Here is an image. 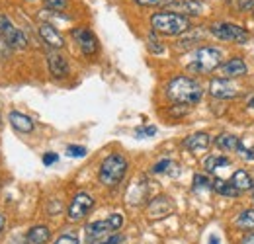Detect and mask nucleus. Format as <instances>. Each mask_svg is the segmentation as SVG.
<instances>
[{
    "label": "nucleus",
    "mask_w": 254,
    "mask_h": 244,
    "mask_svg": "<svg viewBox=\"0 0 254 244\" xmlns=\"http://www.w3.org/2000/svg\"><path fill=\"white\" fill-rule=\"evenodd\" d=\"M249 108H251V110H254V96L249 100Z\"/></svg>",
    "instance_id": "obj_39"
},
{
    "label": "nucleus",
    "mask_w": 254,
    "mask_h": 244,
    "mask_svg": "<svg viewBox=\"0 0 254 244\" xmlns=\"http://www.w3.org/2000/svg\"><path fill=\"white\" fill-rule=\"evenodd\" d=\"M55 244H78V239H76L74 235H61V237L55 241Z\"/></svg>",
    "instance_id": "obj_31"
},
{
    "label": "nucleus",
    "mask_w": 254,
    "mask_h": 244,
    "mask_svg": "<svg viewBox=\"0 0 254 244\" xmlns=\"http://www.w3.org/2000/svg\"><path fill=\"white\" fill-rule=\"evenodd\" d=\"M209 143H211L209 135L203 133V131H199V133H191V135H188V137L184 139L182 145H184V149H188L190 153H203V151H207Z\"/></svg>",
    "instance_id": "obj_13"
},
{
    "label": "nucleus",
    "mask_w": 254,
    "mask_h": 244,
    "mask_svg": "<svg viewBox=\"0 0 254 244\" xmlns=\"http://www.w3.org/2000/svg\"><path fill=\"white\" fill-rule=\"evenodd\" d=\"M231 164V160L227 156H219V154H211L203 160V168L207 172H215V170H221V168H227Z\"/></svg>",
    "instance_id": "obj_21"
},
{
    "label": "nucleus",
    "mask_w": 254,
    "mask_h": 244,
    "mask_svg": "<svg viewBox=\"0 0 254 244\" xmlns=\"http://www.w3.org/2000/svg\"><path fill=\"white\" fill-rule=\"evenodd\" d=\"M176 10H178V14H182V16H199L201 14V10H203V4L201 2H197V0H176L174 4H172Z\"/></svg>",
    "instance_id": "obj_18"
},
{
    "label": "nucleus",
    "mask_w": 254,
    "mask_h": 244,
    "mask_svg": "<svg viewBox=\"0 0 254 244\" xmlns=\"http://www.w3.org/2000/svg\"><path fill=\"white\" fill-rule=\"evenodd\" d=\"M39 35H41V39H43L49 47H53V49H61L64 45L63 35L55 30L51 24H41V26H39Z\"/></svg>",
    "instance_id": "obj_14"
},
{
    "label": "nucleus",
    "mask_w": 254,
    "mask_h": 244,
    "mask_svg": "<svg viewBox=\"0 0 254 244\" xmlns=\"http://www.w3.org/2000/svg\"><path fill=\"white\" fill-rule=\"evenodd\" d=\"M139 6H172L176 0H133Z\"/></svg>",
    "instance_id": "obj_28"
},
{
    "label": "nucleus",
    "mask_w": 254,
    "mask_h": 244,
    "mask_svg": "<svg viewBox=\"0 0 254 244\" xmlns=\"http://www.w3.org/2000/svg\"><path fill=\"white\" fill-rule=\"evenodd\" d=\"M253 199H254V191H253Z\"/></svg>",
    "instance_id": "obj_41"
},
{
    "label": "nucleus",
    "mask_w": 254,
    "mask_h": 244,
    "mask_svg": "<svg viewBox=\"0 0 254 244\" xmlns=\"http://www.w3.org/2000/svg\"><path fill=\"white\" fill-rule=\"evenodd\" d=\"M223 62V51L217 47H201L193 53V61L190 62V70L199 74H209L219 68Z\"/></svg>",
    "instance_id": "obj_4"
},
{
    "label": "nucleus",
    "mask_w": 254,
    "mask_h": 244,
    "mask_svg": "<svg viewBox=\"0 0 254 244\" xmlns=\"http://www.w3.org/2000/svg\"><path fill=\"white\" fill-rule=\"evenodd\" d=\"M241 244H254V235H247V237L241 241Z\"/></svg>",
    "instance_id": "obj_37"
},
{
    "label": "nucleus",
    "mask_w": 254,
    "mask_h": 244,
    "mask_svg": "<svg viewBox=\"0 0 254 244\" xmlns=\"http://www.w3.org/2000/svg\"><path fill=\"white\" fill-rule=\"evenodd\" d=\"M108 221H110V225H112L114 231H120L122 225H124V217H122L120 213H112L110 217H108Z\"/></svg>",
    "instance_id": "obj_30"
},
{
    "label": "nucleus",
    "mask_w": 254,
    "mask_h": 244,
    "mask_svg": "<svg viewBox=\"0 0 254 244\" xmlns=\"http://www.w3.org/2000/svg\"><path fill=\"white\" fill-rule=\"evenodd\" d=\"M92 207H94V197L88 191H78V193H74V197L66 209V217L70 223H78L92 211Z\"/></svg>",
    "instance_id": "obj_6"
},
{
    "label": "nucleus",
    "mask_w": 254,
    "mask_h": 244,
    "mask_svg": "<svg viewBox=\"0 0 254 244\" xmlns=\"http://www.w3.org/2000/svg\"><path fill=\"white\" fill-rule=\"evenodd\" d=\"M213 189H215L217 193L225 195V197H239V193H241L233 183L225 182L221 178H215V180H213Z\"/></svg>",
    "instance_id": "obj_23"
},
{
    "label": "nucleus",
    "mask_w": 254,
    "mask_h": 244,
    "mask_svg": "<svg viewBox=\"0 0 254 244\" xmlns=\"http://www.w3.org/2000/svg\"><path fill=\"white\" fill-rule=\"evenodd\" d=\"M193 189L195 191H203V189H213V182L203 176V174H195L193 176Z\"/></svg>",
    "instance_id": "obj_25"
},
{
    "label": "nucleus",
    "mask_w": 254,
    "mask_h": 244,
    "mask_svg": "<svg viewBox=\"0 0 254 244\" xmlns=\"http://www.w3.org/2000/svg\"><path fill=\"white\" fill-rule=\"evenodd\" d=\"M66 154L74 156V158H82V156H86V149L80 147V145H68L66 147Z\"/></svg>",
    "instance_id": "obj_29"
},
{
    "label": "nucleus",
    "mask_w": 254,
    "mask_h": 244,
    "mask_svg": "<svg viewBox=\"0 0 254 244\" xmlns=\"http://www.w3.org/2000/svg\"><path fill=\"white\" fill-rule=\"evenodd\" d=\"M127 166H129V162H127V158L124 154L120 153L108 154L102 160V164H100L98 180H100L102 185L114 187V185H118V183L124 180V176H126L127 172Z\"/></svg>",
    "instance_id": "obj_3"
},
{
    "label": "nucleus",
    "mask_w": 254,
    "mask_h": 244,
    "mask_svg": "<svg viewBox=\"0 0 254 244\" xmlns=\"http://www.w3.org/2000/svg\"><path fill=\"white\" fill-rule=\"evenodd\" d=\"M209 31L223 41H235V43H247L249 41V31L233 22H213L209 26Z\"/></svg>",
    "instance_id": "obj_5"
},
{
    "label": "nucleus",
    "mask_w": 254,
    "mask_h": 244,
    "mask_svg": "<svg viewBox=\"0 0 254 244\" xmlns=\"http://www.w3.org/2000/svg\"><path fill=\"white\" fill-rule=\"evenodd\" d=\"M209 244H219V241H217V239H211V241H209Z\"/></svg>",
    "instance_id": "obj_40"
},
{
    "label": "nucleus",
    "mask_w": 254,
    "mask_h": 244,
    "mask_svg": "<svg viewBox=\"0 0 254 244\" xmlns=\"http://www.w3.org/2000/svg\"><path fill=\"white\" fill-rule=\"evenodd\" d=\"M47 66H49V72L55 76V78H64L68 74V62L63 55L59 53H49L47 57Z\"/></svg>",
    "instance_id": "obj_15"
},
{
    "label": "nucleus",
    "mask_w": 254,
    "mask_h": 244,
    "mask_svg": "<svg viewBox=\"0 0 254 244\" xmlns=\"http://www.w3.org/2000/svg\"><path fill=\"white\" fill-rule=\"evenodd\" d=\"M231 183L239 189V191H247V189H254V180L253 176L247 170H237L231 178Z\"/></svg>",
    "instance_id": "obj_19"
},
{
    "label": "nucleus",
    "mask_w": 254,
    "mask_h": 244,
    "mask_svg": "<svg viewBox=\"0 0 254 244\" xmlns=\"http://www.w3.org/2000/svg\"><path fill=\"white\" fill-rule=\"evenodd\" d=\"M4 223H6V219H4V215L0 213V233H2V229H4Z\"/></svg>",
    "instance_id": "obj_38"
},
{
    "label": "nucleus",
    "mask_w": 254,
    "mask_h": 244,
    "mask_svg": "<svg viewBox=\"0 0 254 244\" xmlns=\"http://www.w3.org/2000/svg\"><path fill=\"white\" fill-rule=\"evenodd\" d=\"M0 35L6 39V43L12 49H26L28 47V39H26L24 31L18 30L14 26V22L4 14H0Z\"/></svg>",
    "instance_id": "obj_7"
},
{
    "label": "nucleus",
    "mask_w": 254,
    "mask_h": 244,
    "mask_svg": "<svg viewBox=\"0 0 254 244\" xmlns=\"http://www.w3.org/2000/svg\"><path fill=\"white\" fill-rule=\"evenodd\" d=\"M215 145L223 149V151H239L241 147V139L233 133H221L217 139H215Z\"/></svg>",
    "instance_id": "obj_20"
},
{
    "label": "nucleus",
    "mask_w": 254,
    "mask_h": 244,
    "mask_svg": "<svg viewBox=\"0 0 254 244\" xmlns=\"http://www.w3.org/2000/svg\"><path fill=\"white\" fill-rule=\"evenodd\" d=\"M147 45H149V51L155 53V55H160V53L164 51V45L159 43V37H157L155 33H149V37H147Z\"/></svg>",
    "instance_id": "obj_26"
},
{
    "label": "nucleus",
    "mask_w": 254,
    "mask_h": 244,
    "mask_svg": "<svg viewBox=\"0 0 254 244\" xmlns=\"http://www.w3.org/2000/svg\"><path fill=\"white\" fill-rule=\"evenodd\" d=\"M72 37H74V41L78 43L80 51L86 57H92V55L98 53V39H96V35L88 28H76V30H72Z\"/></svg>",
    "instance_id": "obj_8"
},
{
    "label": "nucleus",
    "mask_w": 254,
    "mask_h": 244,
    "mask_svg": "<svg viewBox=\"0 0 254 244\" xmlns=\"http://www.w3.org/2000/svg\"><path fill=\"white\" fill-rule=\"evenodd\" d=\"M166 96L178 106H195L203 96V88L190 76H174L166 84Z\"/></svg>",
    "instance_id": "obj_1"
},
{
    "label": "nucleus",
    "mask_w": 254,
    "mask_h": 244,
    "mask_svg": "<svg viewBox=\"0 0 254 244\" xmlns=\"http://www.w3.org/2000/svg\"><path fill=\"white\" fill-rule=\"evenodd\" d=\"M57 160H59V156H57L55 153H47L45 156H43V164H45V166H51V164L57 162Z\"/></svg>",
    "instance_id": "obj_35"
},
{
    "label": "nucleus",
    "mask_w": 254,
    "mask_h": 244,
    "mask_svg": "<svg viewBox=\"0 0 254 244\" xmlns=\"http://www.w3.org/2000/svg\"><path fill=\"white\" fill-rule=\"evenodd\" d=\"M110 233H114V229H112V225H110L108 219H104V221H94V223L86 225V243L88 244L100 243V241H102L106 235H110Z\"/></svg>",
    "instance_id": "obj_11"
},
{
    "label": "nucleus",
    "mask_w": 254,
    "mask_h": 244,
    "mask_svg": "<svg viewBox=\"0 0 254 244\" xmlns=\"http://www.w3.org/2000/svg\"><path fill=\"white\" fill-rule=\"evenodd\" d=\"M8 120L12 123V127H14L16 131H20V133H32L33 127H35L32 118H28V116L22 114V112H12V114L8 116Z\"/></svg>",
    "instance_id": "obj_16"
},
{
    "label": "nucleus",
    "mask_w": 254,
    "mask_h": 244,
    "mask_svg": "<svg viewBox=\"0 0 254 244\" xmlns=\"http://www.w3.org/2000/svg\"><path fill=\"white\" fill-rule=\"evenodd\" d=\"M219 72L223 74V78H237V76H245L249 72V66L241 57H233L219 64Z\"/></svg>",
    "instance_id": "obj_10"
},
{
    "label": "nucleus",
    "mask_w": 254,
    "mask_h": 244,
    "mask_svg": "<svg viewBox=\"0 0 254 244\" xmlns=\"http://www.w3.org/2000/svg\"><path fill=\"white\" fill-rule=\"evenodd\" d=\"M68 6V0H45V8L53 12H61Z\"/></svg>",
    "instance_id": "obj_27"
},
{
    "label": "nucleus",
    "mask_w": 254,
    "mask_h": 244,
    "mask_svg": "<svg viewBox=\"0 0 254 244\" xmlns=\"http://www.w3.org/2000/svg\"><path fill=\"white\" fill-rule=\"evenodd\" d=\"M209 94L213 98H219V100H229V98H235L239 90L231 82V78H213L209 82Z\"/></svg>",
    "instance_id": "obj_9"
},
{
    "label": "nucleus",
    "mask_w": 254,
    "mask_h": 244,
    "mask_svg": "<svg viewBox=\"0 0 254 244\" xmlns=\"http://www.w3.org/2000/svg\"><path fill=\"white\" fill-rule=\"evenodd\" d=\"M122 241H124V239H122L120 235H112V237H108L106 241L102 239V241H100V243H98V244H120V243H122Z\"/></svg>",
    "instance_id": "obj_34"
},
{
    "label": "nucleus",
    "mask_w": 254,
    "mask_h": 244,
    "mask_svg": "<svg viewBox=\"0 0 254 244\" xmlns=\"http://www.w3.org/2000/svg\"><path fill=\"white\" fill-rule=\"evenodd\" d=\"M151 28L162 35H180L191 28L190 18L178 12H157L151 16Z\"/></svg>",
    "instance_id": "obj_2"
},
{
    "label": "nucleus",
    "mask_w": 254,
    "mask_h": 244,
    "mask_svg": "<svg viewBox=\"0 0 254 244\" xmlns=\"http://www.w3.org/2000/svg\"><path fill=\"white\" fill-rule=\"evenodd\" d=\"M51 239V231L45 225H35L26 235V244H45Z\"/></svg>",
    "instance_id": "obj_17"
},
{
    "label": "nucleus",
    "mask_w": 254,
    "mask_h": 244,
    "mask_svg": "<svg viewBox=\"0 0 254 244\" xmlns=\"http://www.w3.org/2000/svg\"><path fill=\"white\" fill-rule=\"evenodd\" d=\"M155 133H157V127H153V125L143 127V129H137V135H139V137H153Z\"/></svg>",
    "instance_id": "obj_32"
},
{
    "label": "nucleus",
    "mask_w": 254,
    "mask_h": 244,
    "mask_svg": "<svg viewBox=\"0 0 254 244\" xmlns=\"http://www.w3.org/2000/svg\"><path fill=\"white\" fill-rule=\"evenodd\" d=\"M153 172H155V174H170V176H178V174H180V168L176 166L174 160L164 158V160H159V162L153 166Z\"/></svg>",
    "instance_id": "obj_22"
},
{
    "label": "nucleus",
    "mask_w": 254,
    "mask_h": 244,
    "mask_svg": "<svg viewBox=\"0 0 254 244\" xmlns=\"http://www.w3.org/2000/svg\"><path fill=\"white\" fill-rule=\"evenodd\" d=\"M247 8H249V10L253 8L254 10V0H241V2H239V10H247Z\"/></svg>",
    "instance_id": "obj_36"
},
{
    "label": "nucleus",
    "mask_w": 254,
    "mask_h": 244,
    "mask_svg": "<svg viewBox=\"0 0 254 244\" xmlns=\"http://www.w3.org/2000/svg\"><path fill=\"white\" fill-rule=\"evenodd\" d=\"M235 225L241 229V231H254V209H243Z\"/></svg>",
    "instance_id": "obj_24"
},
{
    "label": "nucleus",
    "mask_w": 254,
    "mask_h": 244,
    "mask_svg": "<svg viewBox=\"0 0 254 244\" xmlns=\"http://www.w3.org/2000/svg\"><path fill=\"white\" fill-rule=\"evenodd\" d=\"M172 209H174V203L166 197V195H159V197H155L151 203H149V217L151 219H162V217H166V215L172 213Z\"/></svg>",
    "instance_id": "obj_12"
},
{
    "label": "nucleus",
    "mask_w": 254,
    "mask_h": 244,
    "mask_svg": "<svg viewBox=\"0 0 254 244\" xmlns=\"http://www.w3.org/2000/svg\"><path fill=\"white\" fill-rule=\"evenodd\" d=\"M8 49H10V45H8V43H6V39L0 35V59L8 57Z\"/></svg>",
    "instance_id": "obj_33"
}]
</instances>
